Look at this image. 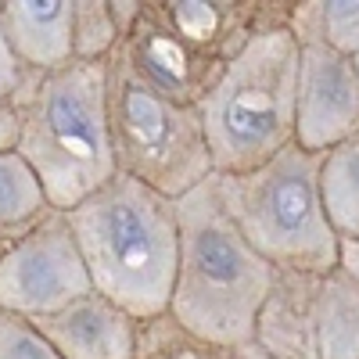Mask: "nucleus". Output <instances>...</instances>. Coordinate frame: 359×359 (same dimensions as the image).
<instances>
[{
  "label": "nucleus",
  "mask_w": 359,
  "mask_h": 359,
  "mask_svg": "<svg viewBox=\"0 0 359 359\" xmlns=\"http://www.w3.org/2000/svg\"><path fill=\"white\" fill-rule=\"evenodd\" d=\"M90 284L133 320L169 309L180 266L176 201L115 172L101 191L69 208Z\"/></svg>",
  "instance_id": "obj_1"
},
{
  "label": "nucleus",
  "mask_w": 359,
  "mask_h": 359,
  "mask_svg": "<svg viewBox=\"0 0 359 359\" xmlns=\"http://www.w3.org/2000/svg\"><path fill=\"white\" fill-rule=\"evenodd\" d=\"M212 176L176 198L180 266L169 313L212 348H241L252 345L273 266L237 230Z\"/></svg>",
  "instance_id": "obj_2"
},
{
  "label": "nucleus",
  "mask_w": 359,
  "mask_h": 359,
  "mask_svg": "<svg viewBox=\"0 0 359 359\" xmlns=\"http://www.w3.org/2000/svg\"><path fill=\"white\" fill-rule=\"evenodd\" d=\"M18 155L36 169L57 212L101 191L115 169L108 62H69L43 72L18 108Z\"/></svg>",
  "instance_id": "obj_3"
},
{
  "label": "nucleus",
  "mask_w": 359,
  "mask_h": 359,
  "mask_svg": "<svg viewBox=\"0 0 359 359\" xmlns=\"http://www.w3.org/2000/svg\"><path fill=\"white\" fill-rule=\"evenodd\" d=\"M298 57L287 25L259 29L198 104L216 176L252 172L294 144Z\"/></svg>",
  "instance_id": "obj_4"
},
{
  "label": "nucleus",
  "mask_w": 359,
  "mask_h": 359,
  "mask_svg": "<svg viewBox=\"0 0 359 359\" xmlns=\"http://www.w3.org/2000/svg\"><path fill=\"white\" fill-rule=\"evenodd\" d=\"M320 165L323 155L287 144L252 172L212 176L230 219L273 269L323 277L338 266L341 241L323 208Z\"/></svg>",
  "instance_id": "obj_5"
},
{
  "label": "nucleus",
  "mask_w": 359,
  "mask_h": 359,
  "mask_svg": "<svg viewBox=\"0 0 359 359\" xmlns=\"http://www.w3.org/2000/svg\"><path fill=\"white\" fill-rule=\"evenodd\" d=\"M108 118L115 169L165 198H184L212 176L201 111L176 104L130 72L118 57L108 62Z\"/></svg>",
  "instance_id": "obj_6"
},
{
  "label": "nucleus",
  "mask_w": 359,
  "mask_h": 359,
  "mask_svg": "<svg viewBox=\"0 0 359 359\" xmlns=\"http://www.w3.org/2000/svg\"><path fill=\"white\" fill-rule=\"evenodd\" d=\"M86 262L65 212H47L0 252V309L40 320L90 294Z\"/></svg>",
  "instance_id": "obj_7"
},
{
  "label": "nucleus",
  "mask_w": 359,
  "mask_h": 359,
  "mask_svg": "<svg viewBox=\"0 0 359 359\" xmlns=\"http://www.w3.org/2000/svg\"><path fill=\"white\" fill-rule=\"evenodd\" d=\"M359 133V69L327 47H302L294 86V144L327 155Z\"/></svg>",
  "instance_id": "obj_8"
},
{
  "label": "nucleus",
  "mask_w": 359,
  "mask_h": 359,
  "mask_svg": "<svg viewBox=\"0 0 359 359\" xmlns=\"http://www.w3.org/2000/svg\"><path fill=\"white\" fill-rule=\"evenodd\" d=\"M33 323L62 359H133L137 320L97 291Z\"/></svg>",
  "instance_id": "obj_9"
},
{
  "label": "nucleus",
  "mask_w": 359,
  "mask_h": 359,
  "mask_svg": "<svg viewBox=\"0 0 359 359\" xmlns=\"http://www.w3.org/2000/svg\"><path fill=\"white\" fill-rule=\"evenodd\" d=\"M316 291L320 277L273 269L252 345L269 359H316Z\"/></svg>",
  "instance_id": "obj_10"
},
{
  "label": "nucleus",
  "mask_w": 359,
  "mask_h": 359,
  "mask_svg": "<svg viewBox=\"0 0 359 359\" xmlns=\"http://www.w3.org/2000/svg\"><path fill=\"white\" fill-rule=\"evenodd\" d=\"M0 25L29 69L54 72L76 62L72 0H0Z\"/></svg>",
  "instance_id": "obj_11"
},
{
  "label": "nucleus",
  "mask_w": 359,
  "mask_h": 359,
  "mask_svg": "<svg viewBox=\"0 0 359 359\" xmlns=\"http://www.w3.org/2000/svg\"><path fill=\"white\" fill-rule=\"evenodd\" d=\"M316 359H359V280L341 266L320 277Z\"/></svg>",
  "instance_id": "obj_12"
},
{
  "label": "nucleus",
  "mask_w": 359,
  "mask_h": 359,
  "mask_svg": "<svg viewBox=\"0 0 359 359\" xmlns=\"http://www.w3.org/2000/svg\"><path fill=\"white\" fill-rule=\"evenodd\" d=\"M287 33L298 47H327L334 54H359V0H294Z\"/></svg>",
  "instance_id": "obj_13"
},
{
  "label": "nucleus",
  "mask_w": 359,
  "mask_h": 359,
  "mask_svg": "<svg viewBox=\"0 0 359 359\" xmlns=\"http://www.w3.org/2000/svg\"><path fill=\"white\" fill-rule=\"evenodd\" d=\"M47 212H54V205L36 169L18 155V147L0 155V241L4 248L25 230H33Z\"/></svg>",
  "instance_id": "obj_14"
},
{
  "label": "nucleus",
  "mask_w": 359,
  "mask_h": 359,
  "mask_svg": "<svg viewBox=\"0 0 359 359\" xmlns=\"http://www.w3.org/2000/svg\"><path fill=\"white\" fill-rule=\"evenodd\" d=\"M320 191L338 241L359 237V133H352L323 155Z\"/></svg>",
  "instance_id": "obj_15"
},
{
  "label": "nucleus",
  "mask_w": 359,
  "mask_h": 359,
  "mask_svg": "<svg viewBox=\"0 0 359 359\" xmlns=\"http://www.w3.org/2000/svg\"><path fill=\"white\" fill-rule=\"evenodd\" d=\"M212 345L187 331L169 309L137 320L133 359H212Z\"/></svg>",
  "instance_id": "obj_16"
},
{
  "label": "nucleus",
  "mask_w": 359,
  "mask_h": 359,
  "mask_svg": "<svg viewBox=\"0 0 359 359\" xmlns=\"http://www.w3.org/2000/svg\"><path fill=\"white\" fill-rule=\"evenodd\" d=\"M123 43L111 0H72V54L76 62H111Z\"/></svg>",
  "instance_id": "obj_17"
},
{
  "label": "nucleus",
  "mask_w": 359,
  "mask_h": 359,
  "mask_svg": "<svg viewBox=\"0 0 359 359\" xmlns=\"http://www.w3.org/2000/svg\"><path fill=\"white\" fill-rule=\"evenodd\" d=\"M0 359H62L43 331L18 313L0 309Z\"/></svg>",
  "instance_id": "obj_18"
},
{
  "label": "nucleus",
  "mask_w": 359,
  "mask_h": 359,
  "mask_svg": "<svg viewBox=\"0 0 359 359\" xmlns=\"http://www.w3.org/2000/svg\"><path fill=\"white\" fill-rule=\"evenodd\" d=\"M40 76H43V72L29 69L22 57L15 54V47H11V40H8V33H4V25H0V104L18 108V104L36 90Z\"/></svg>",
  "instance_id": "obj_19"
},
{
  "label": "nucleus",
  "mask_w": 359,
  "mask_h": 359,
  "mask_svg": "<svg viewBox=\"0 0 359 359\" xmlns=\"http://www.w3.org/2000/svg\"><path fill=\"white\" fill-rule=\"evenodd\" d=\"M18 147V111L11 104H0V155Z\"/></svg>",
  "instance_id": "obj_20"
},
{
  "label": "nucleus",
  "mask_w": 359,
  "mask_h": 359,
  "mask_svg": "<svg viewBox=\"0 0 359 359\" xmlns=\"http://www.w3.org/2000/svg\"><path fill=\"white\" fill-rule=\"evenodd\" d=\"M338 266L345 269L348 277L359 280V237H348V241L338 245Z\"/></svg>",
  "instance_id": "obj_21"
},
{
  "label": "nucleus",
  "mask_w": 359,
  "mask_h": 359,
  "mask_svg": "<svg viewBox=\"0 0 359 359\" xmlns=\"http://www.w3.org/2000/svg\"><path fill=\"white\" fill-rule=\"evenodd\" d=\"M212 359H248V355H245V348H216Z\"/></svg>",
  "instance_id": "obj_22"
},
{
  "label": "nucleus",
  "mask_w": 359,
  "mask_h": 359,
  "mask_svg": "<svg viewBox=\"0 0 359 359\" xmlns=\"http://www.w3.org/2000/svg\"><path fill=\"white\" fill-rule=\"evenodd\" d=\"M241 348H245V355H248V359H269V355H266V352H259L255 345H241Z\"/></svg>",
  "instance_id": "obj_23"
},
{
  "label": "nucleus",
  "mask_w": 359,
  "mask_h": 359,
  "mask_svg": "<svg viewBox=\"0 0 359 359\" xmlns=\"http://www.w3.org/2000/svg\"><path fill=\"white\" fill-rule=\"evenodd\" d=\"M352 62H355V69H359V54H355V57H352Z\"/></svg>",
  "instance_id": "obj_24"
},
{
  "label": "nucleus",
  "mask_w": 359,
  "mask_h": 359,
  "mask_svg": "<svg viewBox=\"0 0 359 359\" xmlns=\"http://www.w3.org/2000/svg\"><path fill=\"white\" fill-rule=\"evenodd\" d=\"M0 252H4V241H0Z\"/></svg>",
  "instance_id": "obj_25"
}]
</instances>
